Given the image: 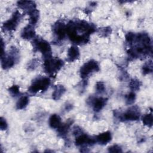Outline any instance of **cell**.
<instances>
[{
  "label": "cell",
  "instance_id": "obj_1",
  "mask_svg": "<svg viewBox=\"0 0 153 153\" xmlns=\"http://www.w3.org/2000/svg\"><path fill=\"white\" fill-rule=\"evenodd\" d=\"M97 30L96 26L85 20L75 19L66 25V34L74 44L82 45L88 43L90 35Z\"/></svg>",
  "mask_w": 153,
  "mask_h": 153
},
{
  "label": "cell",
  "instance_id": "obj_2",
  "mask_svg": "<svg viewBox=\"0 0 153 153\" xmlns=\"http://www.w3.org/2000/svg\"><path fill=\"white\" fill-rule=\"evenodd\" d=\"M127 45L128 48L127 53L129 60H133L136 59H142L146 58L147 56H152V40L148 33H134L132 41Z\"/></svg>",
  "mask_w": 153,
  "mask_h": 153
},
{
  "label": "cell",
  "instance_id": "obj_3",
  "mask_svg": "<svg viewBox=\"0 0 153 153\" xmlns=\"http://www.w3.org/2000/svg\"><path fill=\"white\" fill-rule=\"evenodd\" d=\"M114 115L115 118L120 121H133L139 120L140 117V111L137 105L130 106L123 113L119 112L117 110L114 111Z\"/></svg>",
  "mask_w": 153,
  "mask_h": 153
},
{
  "label": "cell",
  "instance_id": "obj_4",
  "mask_svg": "<svg viewBox=\"0 0 153 153\" xmlns=\"http://www.w3.org/2000/svg\"><path fill=\"white\" fill-rule=\"evenodd\" d=\"M64 65L62 60L53 56L44 59V72L51 76H54Z\"/></svg>",
  "mask_w": 153,
  "mask_h": 153
},
{
  "label": "cell",
  "instance_id": "obj_5",
  "mask_svg": "<svg viewBox=\"0 0 153 153\" xmlns=\"http://www.w3.org/2000/svg\"><path fill=\"white\" fill-rule=\"evenodd\" d=\"M51 80L48 77L44 76H38L32 81L28 88V91L32 94L45 92L49 87Z\"/></svg>",
  "mask_w": 153,
  "mask_h": 153
},
{
  "label": "cell",
  "instance_id": "obj_6",
  "mask_svg": "<svg viewBox=\"0 0 153 153\" xmlns=\"http://www.w3.org/2000/svg\"><path fill=\"white\" fill-rule=\"evenodd\" d=\"M19 59V51L16 47H11L8 53L1 56V64L3 69L7 70L14 66Z\"/></svg>",
  "mask_w": 153,
  "mask_h": 153
},
{
  "label": "cell",
  "instance_id": "obj_7",
  "mask_svg": "<svg viewBox=\"0 0 153 153\" xmlns=\"http://www.w3.org/2000/svg\"><path fill=\"white\" fill-rule=\"evenodd\" d=\"M32 44L33 51L41 52L44 59L52 56V50L50 43L41 37H35Z\"/></svg>",
  "mask_w": 153,
  "mask_h": 153
},
{
  "label": "cell",
  "instance_id": "obj_8",
  "mask_svg": "<svg viewBox=\"0 0 153 153\" xmlns=\"http://www.w3.org/2000/svg\"><path fill=\"white\" fill-rule=\"evenodd\" d=\"M100 71L99 63L95 60L91 59L84 63L79 69V74L83 80H87L94 72Z\"/></svg>",
  "mask_w": 153,
  "mask_h": 153
},
{
  "label": "cell",
  "instance_id": "obj_9",
  "mask_svg": "<svg viewBox=\"0 0 153 153\" xmlns=\"http://www.w3.org/2000/svg\"><path fill=\"white\" fill-rule=\"evenodd\" d=\"M22 17L23 15L18 10H16L13 13L11 17L2 24V30L4 32L15 30L22 19Z\"/></svg>",
  "mask_w": 153,
  "mask_h": 153
},
{
  "label": "cell",
  "instance_id": "obj_10",
  "mask_svg": "<svg viewBox=\"0 0 153 153\" xmlns=\"http://www.w3.org/2000/svg\"><path fill=\"white\" fill-rule=\"evenodd\" d=\"M55 36L56 42H61L65 39L66 34V25L62 20H58L54 23L52 27Z\"/></svg>",
  "mask_w": 153,
  "mask_h": 153
},
{
  "label": "cell",
  "instance_id": "obj_11",
  "mask_svg": "<svg viewBox=\"0 0 153 153\" xmlns=\"http://www.w3.org/2000/svg\"><path fill=\"white\" fill-rule=\"evenodd\" d=\"M87 103L93 108L95 112H100L106 105L108 99L102 97H94L90 96L87 100Z\"/></svg>",
  "mask_w": 153,
  "mask_h": 153
},
{
  "label": "cell",
  "instance_id": "obj_12",
  "mask_svg": "<svg viewBox=\"0 0 153 153\" xmlns=\"http://www.w3.org/2000/svg\"><path fill=\"white\" fill-rule=\"evenodd\" d=\"M96 143L95 137H93L84 131L75 136V144L77 146L86 148L87 146H92Z\"/></svg>",
  "mask_w": 153,
  "mask_h": 153
},
{
  "label": "cell",
  "instance_id": "obj_13",
  "mask_svg": "<svg viewBox=\"0 0 153 153\" xmlns=\"http://www.w3.org/2000/svg\"><path fill=\"white\" fill-rule=\"evenodd\" d=\"M21 37L26 40H30L35 37V30L34 26L28 24L22 29L21 33Z\"/></svg>",
  "mask_w": 153,
  "mask_h": 153
},
{
  "label": "cell",
  "instance_id": "obj_14",
  "mask_svg": "<svg viewBox=\"0 0 153 153\" xmlns=\"http://www.w3.org/2000/svg\"><path fill=\"white\" fill-rule=\"evenodd\" d=\"M17 5L27 14L36 8L35 2L32 1H19L17 2Z\"/></svg>",
  "mask_w": 153,
  "mask_h": 153
},
{
  "label": "cell",
  "instance_id": "obj_15",
  "mask_svg": "<svg viewBox=\"0 0 153 153\" xmlns=\"http://www.w3.org/2000/svg\"><path fill=\"white\" fill-rule=\"evenodd\" d=\"M73 123L74 120L72 119H68L65 123H62L60 126L57 128L58 135L62 137H65L68 133Z\"/></svg>",
  "mask_w": 153,
  "mask_h": 153
},
{
  "label": "cell",
  "instance_id": "obj_16",
  "mask_svg": "<svg viewBox=\"0 0 153 153\" xmlns=\"http://www.w3.org/2000/svg\"><path fill=\"white\" fill-rule=\"evenodd\" d=\"M96 143L101 145H105L109 143L112 139V134L109 131H104L99 133L95 137Z\"/></svg>",
  "mask_w": 153,
  "mask_h": 153
},
{
  "label": "cell",
  "instance_id": "obj_17",
  "mask_svg": "<svg viewBox=\"0 0 153 153\" xmlns=\"http://www.w3.org/2000/svg\"><path fill=\"white\" fill-rule=\"evenodd\" d=\"M80 56V53L78 48L75 45L71 46L67 53V61L69 62H73L78 59Z\"/></svg>",
  "mask_w": 153,
  "mask_h": 153
},
{
  "label": "cell",
  "instance_id": "obj_18",
  "mask_svg": "<svg viewBox=\"0 0 153 153\" xmlns=\"http://www.w3.org/2000/svg\"><path fill=\"white\" fill-rule=\"evenodd\" d=\"M66 89L62 84H57L54 86V91L52 93V98L54 100H59L66 92Z\"/></svg>",
  "mask_w": 153,
  "mask_h": 153
},
{
  "label": "cell",
  "instance_id": "obj_19",
  "mask_svg": "<svg viewBox=\"0 0 153 153\" xmlns=\"http://www.w3.org/2000/svg\"><path fill=\"white\" fill-rule=\"evenodd\" d=\"M62 124L60 117L56 114H52L49 118V126L52 128L57 129Z\"/></svg>",
  "mask_w": 153,
  "mask_h": 153
},
{
  "label": "cell",
  "instance_id": "obj_20",
  "mask_svg": "<svg viewBox=\"0 0 153 153\" xmlns=\"http://www.w3.org/2000/svg\"><path fill=\"white\" fill-rule=\"evenodd\" d=\"M29 102V99L27 96H23L20 97L16 103V109L19 110L25 109L27 106Z\"/></svg>",
  "mask_w": 153,
  "mask_h": 153
},
{
  "label": "cell",
  "instance_id": "obj_21",
  "mask_svg": "<svg viewBox=\"0 0 153 153\" xmlns=\"http://www.w3.org/2000/svg\"><path fill=\"white\" fill-rule=\"evenodd\" d=\"M29 16V24L35 26L39 18V12L36 8L27 14Z\"/></svg>",
  "mask_w": 153,
  "mask_h": 153
},
{
  "label": "cell",
  "instance_id": "obj_22",
  "mask_svg": "<svg viewBox=\"0 0 153 153\" xmlns=\"http://www.w3.org/2000/svg\"><path fill=\"white\" fill-rule=\"evenodd\" d=\"M142 121L143 123V124L148 127H152V124H153V117H152V113H148L145 114L142 117Z\"/></svg>",
  "mask_w": 153,
  "mask_h": 153
},
{
  "label": "cell",
  "instance_id": "obj_23",
  "mask_svg": "<svg viewBox=\"0 0 153 153\" xmlns=\"http://www.w3.org/2000/svg\"><path fill=\"white\" fill-rule=\"evenodd\" d=\"M142 85V82L137 78H132L129 82V87L132 91H139Z\"/></svg>",
  "mask_w": 153,
  "mask_h": 153
},
{
  "label": "cell",
  "instance_id": "obj_24",
  "mask_svg": "<svg viewBox=\"0 0 153 153\" xmlns=\"http://www.w3.org/2000/svg\"><path fill=\"white\" fill-rule=\"evenodd\" d=\"M152 71H153V65H152V60H149L148 62H145L142 66V71L143 75H144L152 73Z\"/></svg>",
  "mask_w": 153,
  "mask_h": 153
},
{
  "label": "cell",
  "instance_id": "obj_25",
  "mask_svg": "<svg viewBox=\"0 0 153 153\" xmlns=\"http://www.w3.org/2000/svg\"><path fill=\"white\" fill-rule=\"evenodd\" d=\"M97 32L101 37H107L111 35L112 32V29L109 26L103 27L98 29Z\"/></svg>",
  "mask_w": 153,
  "mask_h": 153
},
{
  "label": "cell",
  "instance_id": "obj_26",
  "mask_svg": "<svg viewBox=\"0 0 153 153\" xmlns=\"http://www.w3.org/2000/svg\"><path fill=\"white\" fill-rule=\"evenodd\" d=\"M136 98V94L134 91H130L125 96L126 99V104L127 105H130L134 103Z\"/></svg>",
  "mask_w": 153,
  "mask_h": 153
},
{
  "label": "cell",
  "instance_id": "obj_27",
  "mask_svg": "<svg viewBox=\"0 0 153 153\" xmlns=\"http://www.w3.org/2000/svg\"><path fill=\"white\" fill-rule=\"evenodd\" d=\"M39 64V60L38 59H32L30 60L27 65V69L29 71L35 70Z\"/></svg>",
  "mask_w": 153,
  "mask_h": 153
},
{
  "label": "cell",
  "instance_id": "obj_28",
  "mask_svg": "<svg viewBox=\"0 0 153 153\" xmlns=\"http://www.w3.org/2000/svg\"><path fill=\"white\" fill-rule=\"evenodd\" d=\"M8 91L10 95L14 97L18 96L20 94V87L18 85H13L12 86L8 88Z\"/></svg>",
  "mask_w": 153,
  "mask_h": 153
},
{
  "label": "cell",
  "instance_id": "obj_29",
  "mask_svg": "<svg viewBox=\"0 0 153 153\" xmlns=\"http://www.w3.org/2000/svg\"><path fill=\"white\" fill-rule=\"evenodd\" d=\"M95 88H96V93L99 94H103L106 90L105 84L103 81H97L96 83Z\"/></svg>",
  "mask_w": 153,
  "mask_h": 153
},
{
  "label": "cell",
  "instance_id": "obj_30",
  "mask_svg": "<svg viewBox=\"0 0 153 153\" xmlns=\"http://www.w3.org/2000/svg\"><path fill=\"white\" fill-rule=\"evenodd\" d=\"M108 151L109 152H112V153H115V152L120 153V152H122L123 150L121 147L120 145L117 144H115L109 146L108 148Z\"/></svg>",
  "mask_w": 153,
  "mask_h": 153
},
{
  "label": "cell",
  "instance_id": "obj_31",
  "mask_svg": "<svg viewBox=\"0 0 153 153\" xmlns=\"http://www.w3.org/2000/svg\"><path fill=\"white\" fill-rule=\"evenodd\" d=\"M8 127V124L4 118L1 117L0 118V129L1 130H5Z\"/></svg>",
  "mask_w": 153,
  "mask_h": 153
},
{
  "label": "cell",
  "instance_id": "obj_32",
  "mask_svg": "<svg viewBox=\"0 0 153 153\" xmlns=\"http://www.w3.org/2000/svg\"><path fill=\"white\" fill-rule=\"evenodd\" d=\"M73 105L72 103H66V105H65V107H64V109L65 111L66 112H68V111H70L71 110H72L73 109Z\"/></svg>",
  "mask_w": 153,
  "mask_h": 153
},
{
  "label": "cell",
  "instance_id": "obj_33",
  "mask_svg": "<svg viewBox=\"0 0 153 153\" xmlns=\"http://www.w3.org/2000/svg\"><path fill=\"white\" fill-rule=\"evenodd\" d=\"M1 56L5 53V44L2 38L1 39Z\"/></svg>",
  "mask_w": 153,
  "mask_h": 153
}]
</instances>
